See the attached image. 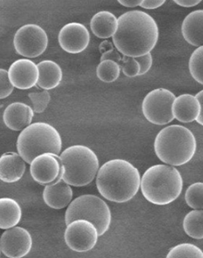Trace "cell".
<instances>
[{
    "label": "cell",
    "mask_w": 203,
    "mask_h": 258,
    "mask_svg": "<svg viewBox=\"0 0 203 258\" xmlns=\"http://www.w3.org/2000/svg\"><path fill=\"white\" fill-rule=\"evenodd\" d=\"M22 218L20 204L10 197L0 199V229H12L16 227Z\"/></svg>",
    "instance_id": "obj_22"
},
{
    "label": "cell",
    "mask_w": 203,
    "mask_h": 258,
    "mask_svg": "<svg viewBox=\"0 0 203 258\" xmlns=\"http://www.w3.org/2000/svg\"><path fill=\"white\" fill-rule=\"evenodd\" d=\"M39 79L38 86L44 90H52L61 83L63 72L59 64L52 60H43L38 64Z\"/></svg>",
    "instance_id": "obj_21"
},
{
    "label": "cell",
    "mask_w": 203,
    "mask_h": 258,
    "mask_svg": "<svg viewBox=\"0 0 203 258\" xmlns=\"http://www.w3.org/2000/svg\"><path fill=\"white\" fill-rule=\"evenodd\" d=\"M119 66H120L123 74L124 75H126V77L134 78L140 76L141 66H140L139 62L136 60V58L123 55L122 60L119 63Z\"/></svg>",
    "instance_id": "obj_29"
},
{
    "label": "cell",
    "mask_w": 203,
    "mask_h": 258,
    "mask_svg": "<svg viewBox=\"0 0 203 258\" xmlns=\"http://www.w3.org/2000/svg\"><path fill=\"white\" fill-rule=\"evenodd\" d=\"M136 60L139 62L140 66H141V73H140V76L144 75L149 73L150 68H152L153 64V56L151 53L149 54L144 55L139 58H136Z\"/></svg>",
    "instance_id": "obj_31"
},
{
    "label": "cell",
    "mask_w": 203,
    "mask_h": 258,
    "mask_svg": "<svg viewBox=\"0 0 203 258\" xmlns=\"http://www.w3.org/2000/svg\"><path fill=\"white\" fill-rule=\"evenodd\" d=\"M166 258H203V251L192 243H181L168 251Z\"/></svg>",
    "instance_id": "obj_25"
},
{
    "label": "cell",
    "mask_w": 203,
    "mask_h": 258,
    "mask_svg": "<svg viewBox=\"0 0 203 258\" xmlns=\"http://www.w3.org/2000/svg\"><path fill=\"white\" fill-rule=\"evenodd\" d=\"M84 219L96 226L100 236L109 229L112 213L107 203L95 195H83L75 198L64 214L65 224L75 220Z\"/></svg>",
    "instance_id": "obj_7"
},
{
    "label": "cell",
    "mask_w": 203,
    "mask_h": 258,
    "mask_svg": "<svg viewBox=\"0 0 203 258\" xmlns=\"http://www.w3.org/2000/svg\"><path fill=\"white\" fill-rule=\"evenodd\" d=\"M118 21L113 43L120 53L132 58L151 53L159 39L158 25L151 15L142 11H130L120 15Z\"/></svg>",
    "instance_id": "obj_1"
},
{
    "label": "cell",
    "mask_w": 203,
    "mask_h": 258,
    "mask_svg": "<svg viewBox=\"0 0 203 258\" xmlns=\"http://www.w3.org/2000/svg\"><path fill=\"white\" fill-rule=\"evenodd\" d=\"M91 30L100 39L113 38L116 33L119 21L113 13L108 11H101L92 18L90 22Z\"/></svg>",
    "instance_id": "obj_20"
},
{
    "label": "cell",
    "mask_w": 203,
    "mask_h": 258,
    "mask_svg": "<svg viewBox=\"0 0 203 258\" xmlns=\"http://www.w3.org/2000/svg\"><path fill=\"white\" fill-rule=\"evenodd\" d=\"M142 2H143V0H119V3L121 6L125 7H129V8L141 7Z\"/></svg>",
    "instance_id": "obj_35"
},
{
    "label": "cell",
    "mask_w": 203,
    "mask_h": 258,
    "mask_svg": "<svg viewBox=\"0 0 203 258\" xmlns=\"http://www.w3.org/2000/svg\"><path fill=\"white\" fill-rule=\"evenodd\" d=\"M99 236L96 226L87 220H75L66 225L64 230V241L68 248L79 253L93 249Z\"/></svg>",
    "instance_id": "obj_10"
},
{
    "label": "cell",
    "mask_w": 203,
    "mask_h": 258,
    "mask_svg": "<svg viewBox=\"0 0 203 258\" xmlns=\"http://www.w3.org/2000/svg\"><path fill=\"white\" fill-rule=\"evenodd\" d=\"M172 109L174 118L177 120L182 123H190L198 119L201 107L196 96L185 94L176 97Z\"/></svg>",
    "instance_id": "obj_17"
},
{
    "label": "cell",
    "mask_w": 203,
    "mask_h": 258,
    "mask_svg": "<svg viewBox=\"0 0 203 258\" xmlns=\"http://www.w3.org/2000/svg\"><path fill=\"white\" fill-rule=\"evenodd\" d=\"M185 201L191 209L203 210V182H195L187 187Z\"/></svg>",
    "instance_id": "obj_26"
},
{
    "label": "cell",
    "mask_w": 203,
    "mask_h": 258,
    "mask_svg": "<svg viewBox=\"0 0 203 258\" xmlns=\"http://www.w3.org/2000/svg\"><path fill=\"white\" fill-rule=\"evenodd\" d=\"M13 45L16 52L23 57L37 58L47 49L48 36L41 26L28 24L17 31Z\"/></svg>",
    "instance_id": "obj_9"
},
{
    "label": "cell",
    "mask_w": 203,
    "mask_h": 258,
    "mask_svg": "<svg viewBox=\"0 0 203 258\" xmlns=\"http://www.w3.org/2000/svg\"><path fill=\"white\" fill-rule=\"evenodd\" d=\"M181 32L189 45L203 46V10L193 11L184 19Z\"/></svg>",
    "instance_id": "obj_19"
},
{
    "label": "cell",
    "mask_w": 203,
    "mask_h": 258,
    "mask_svg": "<svg viewBox=\"0 0 203 258\" xmlns=\"http://www.w3.org/2000/svg\"><path fill=\"white\" fill-rule=\"evenodd\" d=\"M62 139L58 130L48 123L31 124L20 134L17 140V150L26 163L31 164L39 155L61 153Z\"/></svg>",
    "instance_id": "obj_5"
},
{
    "label": "cell",
    "mask_w": 203,
    "mask_h": 258,
    "mask_svg": "<svg viewBox=\"0 0 203 258\" xmlns=\"http://www.w3.org/2000/svg\"><path fill=\"white\" fill-rule=\"evenodd\" d=\"M183 229L192 238L203 239V210H192L184 217Z\"/></svg>",
    "instance_id": "obj_23"
},
{
    "label": "cell",
    "mask_w": 203,
    "mask_h": 258,
    "mask_svg": "<svg viewBox=\"0 0 203 258\" xmlns=\"http://www.w3.org/2000/svg\"><path fill=\"white\" fill-rule=\"evenodd\" d=\"M165 2H166L165 0H143L141 7L145 9H149V10L157 9L161 6H163Z\"/></svg>",
    "instance_id": "obj_33"
},
{
    "label": "cell",
    "mask_w": 203,
    "mask_h": 258,
    "mask_svg": "<svg viewBox=\"0 0 203 258\" xmlns=\"http://www.w3.org/2000/svg\"><path fill=\"white\" fill-rule=\"evenodd\" d=\"M25 160L19 153H7L0 158V179L6 183H14L22 179L26 172Z\"/></svg>",
    "instance_id": "obj_16"
},
{
    "label": "cell",
    "mask_w": 203,
    "mask_h": 258,
    "mask_svg": "<svg viewBox=\"0 0 203 258\" xmlns=\"http://www.w3.org/2000/svg\"><path fill=\"white\" fill-rule=\"evenodd\" d=\"M122 55L120 54V52L114 47L112 50H110L108 52H105V53L101 55L100 61H103V60H113V61L117 62L119 64V63L122 60Z\"/></svg>",
    "instance_id": "obj_32"
},
{
    "label": "cell",
    "mask_w": 203,
    "mask_h": 258,
    "mask_svg": "<svg viewBox=\"0 0 203 258\" xmlns=\"http://www.w3.org/2000/svg\"><path fill=\"white\" fill-rule=\"evenodd\" d=\"M0 99L4 100L8 96H10L13 94L14 86L11 82L10 77H9V73L6 69L1 68L0 69Z\"/></svg>",
    "instance_id": "obj_30"
},
{
    "label": "cell",
    "mask_w": 203,
    "mask_h": 258,
    "mask_svg": "<svg viewBox=\"0 0 203 258\" xmlns=\"http://www.w3.org/2000/svg\"><path fill=\"white\" fill-rule=\"evenodd\" d=\"M176 99L171 91L157 88L149 92L142 102V113L149 122L159 126L167 125L175 118L173 104Z\"/></svg>",
    "instance_id": "obj_8"
},
{
    "label": "cell",
    "mask_w": 203,
    "mask_h": 258,
    "mask_svg": "<svg viewBox=\"0 0 203 258\" xmlns=\"http://www.w3.org/2000/svg\"><path fill=\"white\" fill-rule=\"evenodd\" d=\"M155 152L162 162L173 167L187 164L196 153L197 142L191 130L181 125L161 129L155 140Z\"/></svg>",
    "instance_id": "obj_4"
},
{
    "label": "cell",
    "mask_w": 203,
    "mask_h": 258,
    "mask_svg": "<svg viewBox=\"0 0 203 258\" xmlns=\"http://www.w3.org/2000/svg\"><path fill=\"white\" fill-rule=\"evenodd\" d=\"M28 96L32 101V109L34 113H44L51 101V95L49 94L48 91L46 90L32 92L28 94Z\"/></svg>",
    "instance_id": "obj_28"
},
{
    "label": "cell",
    "mask_w": 203,
    "mask_h": 258,
    "mask_svg": "<svg viewBox=\"0 0 203 258\" xmlns=\"http://www.w3.org/2000/svg\"><path fill=\"white\" fill-rule=\"evenodd\" d=\"M59 157L64 169L63 181L70 186H87L94 181L100 170L98 156L87 146H71Z\"/></svg>",
    "instance_id": "obj_6"
},
{
    "label": "cell",
    "mask_w": 203,
    "mask_h": 258,
    "mask_svg": "<svg viewBox=\"0 0 203 258\" xmlns=\"http://www.w3.org/2000/svg\"><path fill=\"white\" fill-rule=\"evenodd\" d=\"M195 96H196L197 99H198L199 101H200V107H201V111H200V116H199V118H198V119H197L196 121L197 122L199 123L200 125L203 126V90L199 92V93H198V94H197Z\"/></svg>",
    "instance_id": "obj_36"
},
{
    "label": "cell",
    "mask_w": 203,
    "mask_h": 258,
    "mask_svg": "<svg viewBox=\"0 0 203 258\" xmlns=\"http://www.w3.org/2000/svg\"><path fill=\"white\" fill-rule=\"evenodd\" d=\"M30 165L32 179L40 185L45 187L63 180L64 169L59 155L45 153L37 156Z\"/></svg>",
    "instance_id": "obj_11"
},
{
    "label": "cell",
    "mask_w": 203,
    "mask_h": 258,
    "mask_svg": "<svg viewBox=\"0 0 203 258\" xmlns=\"http://www.w3.org/2000/svg\"><path fill=\"white\" fill-rule=\"evenodd\" d=\"M113 48H114L113 45L111 44V42H108V41H104L100 45V52H101L102 54L105 53V52H108V51L112 50Z\"/></svg>",
    "instance_id": "obj_37"
},
{
    "label": "cell",
    "mask_w": 203,
    "mask_h": 258,
    "mask_svg": "<svg viewBox=\"0 0 203 258\" xmlns=\"http://www.w3.org/2000/svg\"><path fill=\"white\" fill-rule=\"evenodd\" d=\"M73 189L63 180L58 183L45 186L43 191V200L47 206L54 210H62L73 202Z\"/></svg>",
    "instance_id": "obj_18"
},
{
    "label": "cell",
    "mask_w": 203,
    "mask_h": 258,
    "mask_svg": "<svg viewBox=\"0 0 203 258\" xmlns=\"http://www.w3.org/2000/svg\"><path fill=\"white\" fill-rule=\"evenodd\" d=\"M90 43V33L81 23H68L58 32V44L64 52L76 54L85 51Z\"/></svg>",
    "instance_id": "obj_13"
},
{
    "label": "cell",
    "mask_w": 203,
    "mask_h": 258,
    "mask_svg": "<svg viewBox=\"0 0 203 258\" xmlns=\"http://www.w3.org/2000/svg\"><path fill=\"white\" fill-rule=\"evenodd\" d=\"M11 82L20 90H27L38 85L39 71L38 64L28 58H20L11 64L8 70Z\"/></svg>",
    "instance_id": "obj_14"
},
{
    "label": "cell",
    "mask_w": 203,
    "mask_h": 258,
    "mask_svg": "<svg viewBox=\"0 0 203 258\" xmlns=\"http://www.w3.org/2000/svg\"><path fill=\"white\" fill-rule=\"evenodd\" d=\"M188 68L193 80L203 85V46L193 51L189 58Z\"/></svg>",
    "instance_id": "obj_27"
},
{
    "label": "cell",
    "mask_w": 203,
    "mask_h": 258,
    "mask_svg": "<svg viewBox=\"0 0 203 258\" xmlns=\"http://www.w3.org/2000/svg\"><path fill=\"white\" fill-rule=\"evenodd\" d=\"M201 1L200 0H174V3L182 7H196Z\"/></svg>",
    "instance_id": "obj_34"
},
{
    "label": "cell",
    "mask_w": 203,
    "mask_h": 258,
    "mask_svg": "<svg viewBox=\"0 0 203 258\" xmlns=\"http://www.w3.org/2000/svg\"><path fill=\"white\" fill-rule=\"evenodd\" d=\"M32 248V238L27 229L14 227L7 229L0 238V249L8 258H23L29 254Z\"/></svg>",
    "instance_id": "obj_12"
},
{
    "label": "cell",
    "mask_w": 203,
    "mask_h": 258,
    "mask_svg": "<svg viewBox=\"0 0 203 258\" xmlns=\"http://www.w3.org/2000/svg\"><path fill=\"white\" fill-rule=\"evenodd\" d=\"M183 179L177 168L167 164L152 166L142 177L141 190L147 201L155 205H168L181 196Z\"/></svg>",
    "instance_id": "obj_3"
},
{
    "label": "cell",
    "mask_w": 203,
    "mask_h": 258,
    "mask_svg": "<svg viewBox=\"0 0 203 258\" xmlns=\"http://www.w3.org/2000/svg\"><path fill=\"white\" fill-rule=\"evenodd\" d=\"M34 111L23 102H13L7 106L3 114L4 123L13 131H23L32 124Z\"/></svg>",
    "instance_id": "obj_15"
},
{
    "label": "cell",
    "mask_w": 203,
    "mask_h": 258,
    "mask_svg": "<svg viewBox=\"0 0 203 258\" xmlns=\"http://www.w3.org/2000/svg\"><path fill=\"white\" fill-rule=\"evenodd\" d=\"M121 68L117 62L113 60H103L100 61L97 67V77L100 81L106 83H112L117 81L119 77Z\"/></svg>",
    "instance_id": "obj_24"
},
{
    "label": "cell",
    "mask_w": 203,
    "mask_h": 258,
    "mask_svg": "<svg viewBox=\"0 0 203 258\" xmlns=\"http://www.w3.org/2000/svg\"><path fill=\"white\" fill-rule=\"evenodd\" d=\"M142 183L138 168L123 159L105 162L96 176V187L102 197L113 203L124 204L136 197Z\"/></svg>",
    "instance_id": "obj_2"
}]
</instances>
